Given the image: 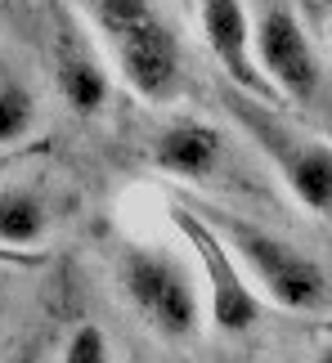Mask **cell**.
I'll return each mask as SVG.
<instances>
[{"label": "cell", "mask_w": 332, "mask_h": 363, "mask_svg": "<svg viewBox=\"0 0 332 363\" xmlns=\"http://www.w3.org/2000/svg\"><path fill=\"white\" fill-rule=\"evenodd\" d=\"M50 152V139H27V144H9V148H0V179L13 175L18 166L27 162H36V157H45Z\"/></svg>", "instance_id": "13"}, {"label": "cell", "mask_w": 332, "mask_h": 363, "mask_svg": "<svg viewBox=\"0 0 332 363\" xmlns=\"http://www.w3.org/2000/svg\"><path fill=\"white\" fill-rule=\"evenodd\" d=\"M171 225L179 229V238L189 242V251L202 264L206 278V314H211V328L225 332V337H243L260 323V296L256 287L247 283L243 264L233 260V251L220 242V233L206 225L198 211H189L184 202H171Z\"/></svg>", "instance_id": "5"}, {"label": "cell", "mask_w": 332, "mask_h": 363, "mask_svg": "<svg viewBox=\"0 0 332 363\" xmlns=\"http://www.w3.org/2000/svg\"><path fill=\"white\" fill-rule=\"evenodd\" d=\"M36 125V94L23 86V81L5 77L0 81V148L23 144Z\"/></svg>", "instance_id": "11"}, {"label": "cell", "mask_w": 332, "mask_h": 363, "mask_svg": "<svg viewBox=\"0 0 332 363\" xmlns=\"http://www.w3.org/2000/svg\"><path fill=\"white\" fill-rule=\"evenodd\" d=\"M252 54H256L260 77L274 86L279 99L297 104V108H314L323 67H319V54H314L306 23L287 5H270L252 23Z\"/></svg>", "instance_id": "6"}, {"label": "cell", "mask_w": 332, "mask_h": 363, "mask_svg": "<svg viewBox=\"0 0 332 363\" xmlns=\"http://www.w3.org/2000/svg\"><path fill=\"white\" fill-rule=\"evenodd\" d=\"M54 77L77 117H94L108 108V67L86 27L67 9H54Z\"/></svg>", "instance_id": "8"}, {"label": "cell", "mask_w": 332, "mask_h": 363, "mask_svg": "<svg viewBox=\"0 0 332 363\" xmlns=\"http://www.w3.org/2000/svg\"><path fill=\"white\" fill-rule=\"evenodd\" d=\"M50 233V202L36 184H0V247H40Z\"/></svg>", "instance_id": "10"}, {"label": "cell", "mask_w": 332, "mask_h": 363, "mask_svg": "<svg viewBox=\"0 0 332 363\" xmlns=\"http://www.w3.org/2000/svg\"><path fill=\"white\" fill-rule=\"evenodd\" d=\"M117 287L126 305L157 332L162 341H193L202 328L198 283L162 247H121Z\"/></svg>", "instance_id": "4"}, {"label": "cell", "mask_w": 332, "mask_h": 363, "mask_svg": "<svg viewBox=\"0 0 332 363\" xmlns=\"http://www.w3.org/2000/svg\"><path fill=\"white\" fill-rule=\"evenodd\" d=\"M301 5H306V9H319V0H301Z\"/></svg>", "instance_id": "15"}, {"label": "cell", "mask_w": 332, "mask_h": 363, "mask_svg": "<svg viewBox=\"0 0 332 363\" xmlns=\"http://www.w3.org/2000/svg\"><path fill=\"white\" fill-rule=\"evenodd\" d=\"M63 363H113V345H108L99 323H77L72 337L63 345Z\"/></svg>", "instance_id": "12"}, {"label": "cell", "mask_w": 332, "mask_h": 363, "mask_svg": "<svg viewBox=\"0 0 332 363\" xmlns=\"http://www.w3.org/2000/svg\"><path fill=\"white\" fill-rule=\"evenodd\" d=\"M220 104L229 108V117L238 121V130L265 152V162L279 171L287 193L314 216H332V148L323 139L297 130L279 108L265 99H252L247 90L220 81Z\"/></svg>", "instance_id": "3"}, {"label": "cell", "mask_w": 332, "mask_h": 363, "mask_svg": "<svg viewBox=\"0 0 332 363\" xmlns=\"http://www.w3.org/2000/svg\"><path fill=\"white\" fill-rule=\"evenodd\" d=\"M94 32L113 54V67L144 104H175L184 90L179 36L157 0H90Z\"/></svg>", "instance_id": "1"}, {"label": "cell", "mask_w": 332, "mask_h": 363, "mask_svg": "<svg viewBox=\"0 0 332 363\" xmlns=\"http://www.w3.org/2000/svg\"><path fill=\"white\" fill-rule=\"evenodd\" d=\"M189 211H198L206 225L220 233V242L233 251V260L247 264L252 278L265 287V296L274 305L292 314H310V310H323L328 305V274L319 260H310L301 247H292L279 233L260 229L256 220H247L229 206H216L206 198H179Z\"/></svg>", "instance_id": "2"}, {"label": "cell", "mask_w": 332, "mask_h": 363, "mask_svg": "<svg viewBox=\"0 0 332 363\" xmlns=\"http://www.w3.org/2000/svg\"><path fill=\"white\" fill-rule=\"evenodd\" d=\"M153 166L162 175L206 184L220 166H225V135L198 117H179L153 139Z\"/></svg>", "instance_id": "9"}, {"label": "cell", "mask_w": 332, "mask_h": 363, "mask_svg": "<svg viewBox=\"0 0 332 363\" xmlns=\"http://www.w3.org/2000/svg\"><path fill=\"white\" fill-rule=\"evenodd\" d=\"M198 23H202V40L211 50V59L220 63V77L229 86L247 90L252 99L274 104L279 94L256 67L252 54V18H247L243 0H198Z\"/></svg>", "instance_id": "7"}, {"label": "cell", "mask_w": 332, "mask_h": 363, "mask_svg": "<svg viewBox=\"0 0 332 363\" xmlns=\"http://www.w3.org/2000/svg\"><path fill=\"white\" fill-rule=\"evenodd\" d=\"M314 363H332V341H328L323 350H319V359H314Z\"/></svg>", "instance_id": "14"}]
</instances>
